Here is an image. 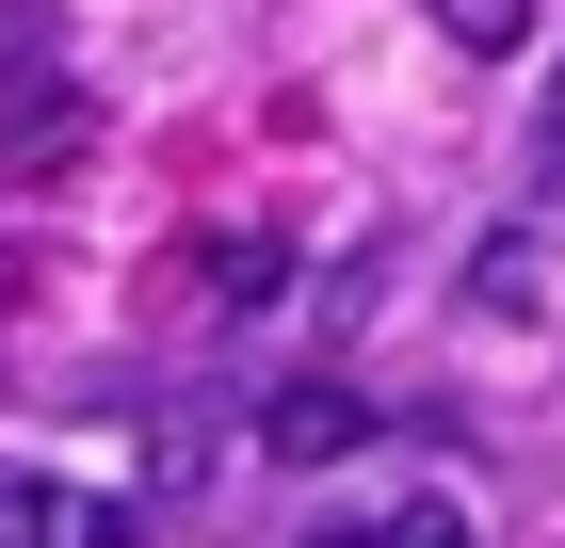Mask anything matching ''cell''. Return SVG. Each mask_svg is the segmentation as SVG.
<instances>
[{
    "label": "cell",
    "instance_id": "1",
    "mask_svg": "<svg viewBox=\"0 0 565 548\" xmlns=\"http://www.w3.org/2000/svg\"><path fill=\"white\" fill-rule=\"evenodd\" d=\"M259 452H275V468H340V452H372V387H340V372L275 387V404H259Z\"/></svg>",
    "mask_w": 565,
    "mask_h": 548
},
{
    "label": "cell",
    "instance_id": "8",
    "mask_svg": "<svg viewBox=\"0 0 565 548\" xmlns=\"http://www.w3.org/2000/svg\"><path fill=\"white\" fill-rule=\"evenodd\" d=\"M550 146H565V82H550Z\"/></svg>",
    "mask_w": 565,
    "mask_h": 548
},
{
    "label": "cell",
    "instance_id": "7",
    "mask_svg": "<svg viewBox=\"0 0 565 548\" xmlns=\"http://www.w3.org/2000/svg\"><path fill=\"white\" fill-rule=\"evenodd\" d=\"M372 548H469V516H436V501H420V516H388Z\"/></svg>",
    "mask_w": 565,
    "mask_h": 548
},
{
    "label": "cell",
    "instance_id": "5",
    "mask_svg": "<svg viewBox=\"0 0 565 548\" xmlns=\"http://www.w3.org/2000/svg\"><path fill=\"white\" fill-rule=\"evenodd\" d=\"M436 33H452V49H484V65H501V49L533 33V0H436Z\"/></svg>",
    "mask_w": 565,
    "mask_h": 548
},
{
    "label": "cell",
    "instance_id": "4",
    "mask_svg": "<svg viewBox=\"0 0 565 548\" xmlns=\"http://www.w3.org/2000/svg\"><path fill=\"white\" fill-rule=\"evenodd\" d=\"M0 548H82V501L33 484V468H0Z\"/></svg>",
    "mask_w": 565,
    "mask_h": 548
},
{
    "label": "cell",
    "instance_id": "2",
    "mask_svg": "<svg viewBox=\"0 0 565 548\" xmlns=\"http://www.w3.org/2000/svg\"><path fill=\"white\" fill-rule=\"evenodd\" d=\"M82 146H97V97H82V82H49V65L0 82V178H65Z\"/></svg>",
    "mask_w": 565,
    "mask_h": 548
},
{
    "label": "cell",
    "instance_id": "6",
    "mask_svg": "<svg viewBox=\"0 0 565 548\" xmlns=\"http://www.w3.org/2000/svg\"><path fill=\"white\" fill-rule=\"evenodd\" d=\"M211 291H226V307H259V291H291V243H275V258H259V243H226V258H211Z\"/></svg>",
    "mask_w": 565,
    "mask_h": 548
},
{
    "label": "cell",
    "instance_id": "3",
    "mask_svg": "<svg viewBox=\"0 0 565 548\" xmlns=\"http://www.w3.org/2000/svg\"><path fill=\"white\" fill-rule=\"evenodd\" d=\"M469 307H484V323H518V307H550V258H533V226H501V243L469 258Z\"/></svg>",
    "mask_w": 565,
    "mask_h": 548
}]
</instances>
